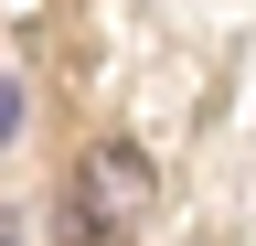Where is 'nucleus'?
<instances>
[{
	"label": "nucleus",
	"mask_w": 256,
	"mask_h": 246,
	"mask_svg": "<svg viewBox=\"0 0 256 246\" xmlns=\"http://www.w3.org/2000/svg\"><path fill=\"white\" fill-rule=\"evenodd\" d=\"M11 118H22V97H11V86H0V139H11Z\"/></svg>",
	"instance_id": "nucleus-2"
},
{
	"label": "nucleus",
	"mask_w": 256,
	"mask_h": 246,
	"mask_svg": "<svg viewBox=\"0 0 256 246\" xmlns=\"http://www.w3.org/2000/svg\"><path fill=\"white\" fill-rule=\"evenodd\" d=\"M150 214V150L139 139H96L86 161H75V203H64V235L75 246H107V235H128Z\"/></svg>",
	"instance_id": "nucleus-1"
}]
</instances>
